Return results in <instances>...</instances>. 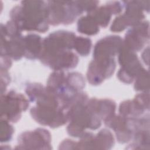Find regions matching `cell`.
<instances>
[{
  "mask_svg": "<svg viewBox=\"0 0 150 150\" xmlns=\"http://www.w3.org/2000/svg\"><path fill=\"white\" fill-rule=\"evenodd\" d=\"M10 13L12 22L20 30L44 32L48 29L47 4L44 1H22Z\"/></svg>",
  "mask_w": 150,
  "mask_h": 150,
  "instance_id": "1",
  "label": "cell"
},
{
  "mask_svg": "<svg viewBox=\"0 0 150 150\" xmlns=\"http://www.w3.org/2000/svg\"><path fill=\"white\" fill-rule=\"evenodd\" d=\"M148 26V23L140 22L129 30L125 35V47L132 51L142 49L149 37Z\"/></svg>",
  "mask_w": 150,
  "mask_h": 150,
  "instance_id": "3",
  "label": "cell"
},
{
  "mask_svg": "<svg viewBox=\"0 0 150 150\" xmlns=\"http://www.w3.org/2000/svg\"><path fill=\"white\" fill-rule=\"evenodd\" d=\"M77 29L79 32L87 35H94L99 31L98 24L89 13L79 20Z\"/></svg>",
  "mask_w": 150,
  "mask_h": 150,
  "instance_id": "5",
  "label": "cell"
},
{
  "mask_svg": "<svg viewBox=\"0 0 150 150\" xmlns=\"http://www.w3.org/2000/svg\"><path fill=\"white\" fill-rule=\"evenodd\" d=\"M24 56L30 59H35L40 55V49L42 46L41 38L38 35L33 34L27 35L23 38Z\"/></svg>",
  "mask_w": 150,
  "mask_h": 150,
  "instance_id": "4",
  "label": "cell"
},
{
  "mask_svg": "<svg viewBox=\"0 0 150 150\" xmlns=\"http://www.w3.org/2000/svg\"><path fill=\"white\" fill-rule=\"evenodd\" d=\"M91 42L89 39L83 37L75 38L74 42V47L76 51L82 56H86L90 50Z\"/></svg>",
  "mask_w": 150,
  "mask_h": 150,
  "instance_id": "6",
  "label": "cell"
},
{
  "mask_svg": "<svg viewBox=\"0 0 150 150\" xmlns=\"http://www.w3.org/2000/svg\"><path fill=\"white\" fill-rule=\"evenodd\" d=\"M29 103L26 98L21 94L11 91L1 99V115L12 122L21 117L22 111L26 110Z\"/></svg>",
  "mask_w": 150,
  "mask_h": 150,
  "instance_id": "2",
  "label": "cell"
},
{
  "mask_svg": "<svg viewBox=\"0 0 150 150\" xmlns=\"http://www.w3.org/2000/svg\"><path fill=\"white\" fill-rule=\"evenodd\" d=\"M139 77L135 84V88L137 90L145 91L148 89V74L143 70L139 74Z\"/></svg>",
  "mask_w": 150,
  "mask_h": 150,
  "instance_id": "7",
  "label": "cell"
}]
</instances>
